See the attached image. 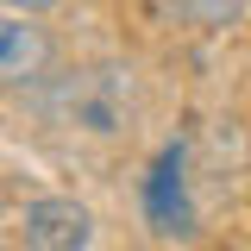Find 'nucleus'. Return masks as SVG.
<instances>
[{
	"mask_svg": "<svg viewBox=\"0 0 251 251\" xmlns=\"http://www.w3.org/2000/svg\"><path fill=\"white\" fill-rule=\"evenodd\" d=\"M38 94V113L57 132H75V138H94V145H113L126 138L138 113H145V88H138V69L126 57H88L57 69Z\"/></svg>",
	"mask_w": 251,
	"mask_h": 251,
	"instance_id": "1",
	"label": "nucleus"
},
{
	"mask_svg": "<svg viewBox=\"0 0 251 251\" xmlns=\"http://www.w3.org/2000/svg\"><path fill=\"white\" fill-rule=\"evenodd\" d=\"M19 239H25V251H88L94 245V214L75 195H38L19 214Z\"/></svg>",
	"mask_w": 251,
	"mask_h": 251,
	"instance_id": "2",
	"label": "nucleus"
},
{
	"mask_svg": "<svg viewBox=\"0 0 251 251\" xmlns=\"http://www.w3.org/2000/svg\"><path fill=\"white\" fill-rule=\"evenodd\" d=\"M50 63H57L50 31L38 19H25V13H6V25H0V82H6V94L44 88L50 82Z\"/></svg>",
	"mask_w": 251,
	"mask_h": 251,
	"instance_id": "3",
	"label": "nucleus"
},
{
	"mask_svg": "<svg viewBox=\"0 0 251 251\" xmlns=\"http://www.w3.org/2000/svg\"><path fill=\"white\" fill-rule=\"evenodd\" d=\"M145 207H151V226L157 232H188L195 214H188V182H182V145L157 157L151 182H145Z\"/></svg>",
	"mask_w": 251,
	"mask_h": 251,
	"instance_id": "4",
	"label": "nucleus"
},
{
	"mask_svg": "<svg viewBox=\"0 0 251 251\" xmlns=\"http://www.w3.org/2000/svg\"><path fill=\"white\" fill-rule=\"evenodd\" d=\"M163 25H182V31H232L245 19V0H151Z\"/></svg>",
	"mask_w": 251,
	"mask_h": 251,
	"instance_id": "5",
	"label": "nucleus"
},
{
	"mask_svg": "<svg viewBox=\"0 0 251 251\" xmlns=\"http://www.w3.org/2000/svg\"><path fill=\"white\" fill-rule=\"evenodd\" d=\"M6 13H25V19H38V13H50V6H63V0H0Z\"/></svg>",
	"mask_w": 251,
	"mask_h": 251,
	"instance_id": "6",
	"label": "nucleus"
}]
</instances>
